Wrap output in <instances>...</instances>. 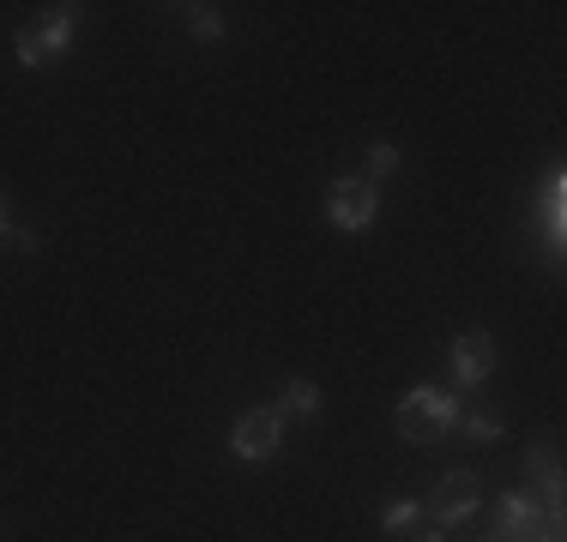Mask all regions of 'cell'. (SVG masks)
<instances>
[{
  "mask_svg": "<svg viewBox=\"0 0 567 542\" xmlns=\"http://www.w3.org/2000/svg\"><path fill=\"white\" fill-rule=\"evenodd\" d=\"M320 410V386L315 379H290V386L278 392V416H315Z\"/></svg>",
  "mask_w": 567,
  "mask_h": 542,
  "instance_id": "9",
  "label": "cell"
},
{
  "mask_svg": "<svg viewBox=\"0 0 567 542\" xmlns=\"http://www.w3.org/2000/svg\"><path fill=\"white\" fill-rule=\"evenodd\" d=\"M525 477L537 482L544 507H561V458H556V446H532V452H525Z\"/></svg>",
  "mask_w": 567,
  "mask_h": 542,
  "instance_id": "8",
  "label": "cell"
},
{
  "mask_svg": "<svg viewBox=\"0 0 567 542\" xmlns=\"http://www.w3.org/2000/svg\"><path fill=\"white\" fill-rule=\"evenodd\" d=\"M458 428L471 434V440H502V416H489V410H477V416H458Z\"/></svg>",
  "mask_w": 567,
  "mask_h": 542,
  "instance_id": "13",
  "label": "cell"
},
{
  "mask_svg": "<svg viewBox=\"0 0 567 542\" xmlns=\"http://www.w3.org/2000/svg\"><path fill=\"white\" fill-rule=\"evenodd\" d=\"M537 524H544V500L537 494H502V507H495V542H532L537 536Z\"/></svg>",
  "mask_w": 567,
  "mask_h": 542,
  "instance_id": "7",
  "label": "cell"
},
{
  "mask_svg": "<svg viewBox=\"0 0 567 542\" xmlns=\"http://www.w3.org/2000/svg\"><path fill=\"white\" fill-rule=\"evenodd\" d=\"M187 31H194L199 43H212V37H224V12L218 7H194L187 12Z\"/></svg>",
  "mask_w": 567,
  "mask_h": 542,
  "instance_id": "11",
  "label": "cell"
},
{
  "mask_svg": "<svg viewBox=\"0 0 567 542\" xmlns=\"http://www.w3.org/2000/svg\"><path fill=\"white\" fill-rule=\"evenodd\" d=\"M483 542H495V536H483Z\"/></svg>",
  "mask_w": 567,
  "mask_h": 542,
  "instance_id": "17",
  "label": "cell"
},
{
  "mask_svg": "<svg viewBox=\"0 0 567 542\" xmlns=\"http://www.w3.org/2000/svg\"><path fill=\"white\" fill-rule=\"evenodd\" d=\"M374 217H381V187L362 181V175H339V181L327 187V223L344 229V236H357V229H369Z\"/></svg>",
  "mask_w": 567,
  "mask_h": 542,
  "instance_id": "2",
  "label": "cell"
},
{
  "mask_svg": "<svg viewBox=\"0 0 567 542\" xmlns=\"http://www.w3.org/2000/svg\"><path fill=\"white\" fill-rule=\"evenodd\" d=\"M477 500H483V482L471 470H447L435 482V494H429V512H435V524H465L477 512Z\"/></svg>",
  "mask_w": 567,
  "mask_h": 542,
  "instance_id": "5",
  "label": "cell"
},
{
  "mask_svg": "<svg viewBox=\"0 0 567 542\" xmlns=\"http://www.w3.org/2000/svg\"><path fill=\"white\" fill-rule=\"evenodd\" d=\"M7 241H12V248H19V253H37V248H43V241H37L31 229H7Z\"/></svg>",
  "mask_w": 567,
  "mask_h": 542,
  "instance_id": "14",
  "label": "cell"
},
{
  "mask_svg": "<svg viewBox=\"0 0 567 542\" xmlns=\"http://www.w3.org/2000/svg\"><path fill=\"white\" fill-rule=\"evenodd\" d=\"M447 362H453V379H458V386L477 392L483 379L495 374V337H489V332H458L453 350H447Z\"/></svg>",
  "mask_w": 567,
  "mask_h": 542,
  "instance_id": "6",
  "label": "cell"
},
{
  "mask_svg": "<svg viewBox=\"0 0 567 542\" xmlns=\"http://www.w3.org/2000/svg\"><path fill=\"white\" fill-rule=\"evenodd\" d=\"M458 416H465V410H458L453 392H441V386H411V392L399 398V410H393V428L404 434V440L423 446V440H435V434H447Z\"/></svg>",
  "mask_w": 567,
  "mask_h": 542,
  "instance_id": "1",
  "label": "cell"
},
{
  "mask_svg": "<svg viewBox=\"0 0 567 542\" xmlns=\"http://www.w3.org/2000/svg\"><path fill=\"white\" fill-rule=\"evenodd\" d=\"M399 169V145H369V175H362V181H386V175Z\"/></svg>",
  "mask_w": 567,
  "mask_h": 542,
  "instance_id": "12",
  "label": "cell"
},
{
  "mask_svg": "<svg viewBox=\"0 0 567 542\" xmlns=\"http://www.w3.org/2000/svg\"><path fill=\"white\" fill-rule=\"evenodd\" d=\"M411 542H447V536H441V524H435V531H416Z\"/></svg>",
  "mask_w": 567,
  "mask_h": 542,
  "instance_id": "15",
  "label": "cell"
},
{
  "mask_svg": "<svg viewBox=\"0 0 567 542\" xmlns=\"http://www.w3.org/2000/svg\"><path fill=\"white\" fill-rule=\"evenodd\" d=\"M7 229H12V223H7V199H0V236H7Z\"/></svg>",
  "mask_w": 567,
  "mask_h": 542,
  "instance_id": "16",
  "label": "cell"
},
{
  "mask_svg": "<svg viewBox=\"0 0 567 542\" xmlns=\"http://www.w3.org/2000/svg\"><path fill=\"white\" fill-rule=\"evenodd\" d=\"M278 446H284V416L278 410H248L229 428V452H236L241 465H266Z\"/></svg>",
  "mask_w": 567,
  "mask_h": 542,
  "instance_id": "3",
  "label": "cell"
},
{
  "mask_svg": "<svg viewBox=\"0 0 567 542\" xmlns=\"http://www.w3.org/2000/svg\"><path fill=\"white\" fill-rule=\"evenodd\" d=\"M416 519H423V500H393V507L381 512V531H411Z\"/></svg>",
  "mask_w": 567,
  "mask_h": 542,
  "instance_id": "10",
  "label": "cell"
},
{
  "mask_svg": "<svg viewBox=\"0 0 567 542\" xmlns=\"http://www.w3.org/2000/svg\"><path fill=\"white\" fill-rule=\"evenodd\" d=\"M73 24H79V7H55L49 12V24L43 31H24L19 37V66H49L55 54H66V43H73Z\"/></svg>",
  "mask_w": 567,
  "mask_h": 542,
  "instance_id": "4",
  "label": "cell"
}]
</instances>
